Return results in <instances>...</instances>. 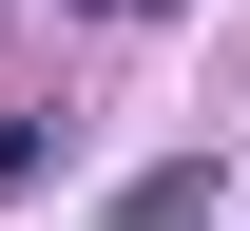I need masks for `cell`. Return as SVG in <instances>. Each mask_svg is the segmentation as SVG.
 <instances>
[{"instance_id":"6da1fadb","label":"cell","mask_w":250,"mask_h":231,"mask_svg":"<svg viewBox=\"0 0 250 231\" xmlns=\"http://www.w3.org/2000/svg\"><path fill=\"white\" fill-rule=\"evenodd\" d=\"M39 154H58V135H39V116H20V97H0V193H20V173H39Z\"/></svg>"},{"instance_id":"7a4b0ae2","label":"cell","mask_w":250,"mask_h":231,"mask_svg":"<svg viewBox=\"0 0 250 231\" xmlns=\"http://www.w3.org/2000/svg\"><path fill=\"white\" fill-rule=\"evenodd\" d=\"M77 20H154V0H77Z\"/></svg>"}]
</instances>
